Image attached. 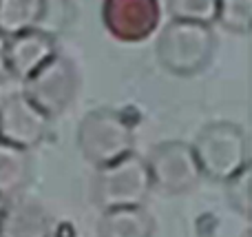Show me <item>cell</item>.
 <instances>
[{"label": "cell", "instance_id": "20", "mask_svg": "<svg viewBox=\"0 0 252 237\" xmlns=\"http://www.w3.org/2000/svg\"><path fill=\"white\" fill-rule=\"evenodd\" d=\"M2 206H4V200L0 198V213H2Z\"/></svg>", "mask_w": 252, "mask_h": 237}, {"label": "cell", "instance_id": "9", "mask_svg": "<svg viewBox=\"0 0 252 237\" xmlns=\"http://www.w3.org/2000/svg\"><path fill=\"white\" fill-rule=\"evenodd\" d=\"M0 237H53V217L40 200L18 193L4 200Z\"/></svg>", "mask_w": 252, "mask_h": 237}, {"label": "cell", "instance_id": "18", "mask_svg": "<svg viewBox=\"0 0 252 237\" xmlns=\"http://www.w3.org/2000/svg\"><path fill=\"white\" fill-rule=\"evenodd\" d=\"M9 78V65H7V35L0 34V87H2Z\"/></svg>", "mask_w": 252, "mask_h": 237}, {"label": "cell", "instance_id": "8", "mask_svg": "<svg viewBox=\"0 0 252 237\" xmlns=\"http://www.w3.org/2000/svg\"><path fill=\"white\" fill-rule=\"evenodd\" d=\"M53 120L22 91L0 98V140L20 149H35L51 135Z\"/></svg>", "mask_w": 252, "mask_h": 237}, {"label": "cell", "instance_id": "11", "mask_svg": "<svg viewBox=\"0 0 252 237\" xmlns=\"http://www.w3.org/2000/svg\"><path fill=\"white\" fill-rule=\"evenodd\" d=\"M97 237H155V217L146 206H120L102 211Z\"/></svg>", "mask_w": 252, "mask_h": 237}, {"label": "cell", "instance_id": "2", "mask_svg": "<svg viewBox=\"0 0 252 237\" xmlns=\"http://www.w3.org/2000/svg\"><path fill=\"white\" fill-rule=\"evenodd\" d=\"M190 146L195 151L201 175L217 184H223L250 164L248 133L241 124L228 120L204 124Z\"/></svg>", "mask_w": 252, "mask_h": 237}, {"label": "cell", "instance_id": "12", "mask_svg": "<svg viewBox=\"0 0 252 237\" xmlns=\"http://www.w3.org/2000/svg\"><path fill=\"white\" fill-rule=\"evenodd\" d=\"M33 180V158L31 151L0 140V198L9 200L25 193Z\"/></svg>", "mask_w": 252, "mask_h": 237}, {"label": "cell", "instance_id": "4", "mask_svg": "<svg viewBox=\"0 0 252 237\" xmlns=\"http://www.w3.org/2000/svg\"><path fill=\"white\" fill-rule=\"evenodd\" d=\"M153 193L146 158L130 151L111 164L97 167L91 177V202L100 211L120 206H144Z\"/></svg>", "mask_w": 252, "mask_h": 237}, {"label": "cell", "instance_id": "10", "mask_svg": "<svg viewBox=\"0 0 252 237\" xmlns=\"http://www.w3.org/2000/svg\"><path fill=\"white\" fill-rule=\"evenodd\" d=\"M58 53L56 35L42 29H29L7 38V65L11 80H27L33 71H38L49 58Z\"/></svg>", "mask_w": 252, "mask_h": 237}, {"label": "cell", "instance_id": "1", "mask_svg": "<svg viewBox=\"0 0 252 237\" xmlns=\"http://www.w3.org/2000/svg\"><path fill=\"white\" fill-rule=\"evenodd\" d=\"M217 51L213 25L170 18L157 34L155 58L175 78H195L210 67Z\"/></svg>", "mask_w": 252, "mask_h": 237}, {"label": "cell", "instance_id": "16", "mask_svg": "<svg viewBox=\"0 0 252 237\" xmlns=\"http://www.w3.org/2000/svg\"><path fill=\"white\" fill-rule=\"evenodd\" d=\"M166 9L173 20L213 25L217 16V0H166Z\"/></svg>", "mask_w": 252, "mask_h": 237}, {"label": "cell", "instance_id": "6", "mask_svg": "<svg viewBox=\"0 0 252 237\" xmlns=\"http://www.w3.org/2000/svg\"><path fill=\"white\" fill-rule=\"evenodd\" d=\"M153 189L166 195H184L195 191L204 175L195 151L184 140H164L151 149L146 158Z\"/></svg>", "mask_w": 252, "mask_h": 237}, {"label": "cell", "instance_id": "14", "mask_svg": "<svg viewBox=\"0 0 252 237\" xmlns=\"http://www.w3.org/2000/svg\"><path fill=\"white\" fill-rule=\"evenodd\" d=\"M215 22L228 34L246 35L252 29V0H217Z\"/></svg>", "mask_w": 252, "mask_h": 237}, {"label": "cell", "instance_id": "7", "mask_svg": "<svg viewBox=\"0 0 252 237\" xmlns=\"http://www.w3.org/2000/svg\"><path fill=\"white\" fill-rule=\"evenodd\" d=\"M100 20L106 34L122 44H142L159 29V0H102Z\"/></svg>", "mask_w": 252, "mask_h": 237}, {"label": "cell", "instance_id": "15", "mask_svg": "<svg viewBox=\"0 0 252 237\" xmlns=\"http://www.w3.org/2000/svg\"><path fill=\"white\" fill-rule=\"evenodd\" d=\"M226 186V200L230 204V208L241 215L246 222L252 220V169L250 164L246 169H241L239 173L223 182Z\"/></svg>", "mask_w": 252, "mask_h": 237}, {"label": "cell", "instance_id": "17", "mask_svg": "<svg viewBox=\"0 0 252 237\" xmlns=\"http://www.w3.org/2000/svg\"><path fill=\"white\" fill-rule=\"evenodd\" d=\"M75 18V9L71 0H44V13L38 29L58 35L60 31L69 29Z\"/></svg>", "mask_w": 252, "mask_h": 237}, {"label": "cell", "instance_id": "5", "mask_svg": "<svg viewBox=\"0 0 252 237\" xmlns=\"http://www.w3.org/2000/svg\"><path fill=\"white\" fill-rule=\"evenodd\" d=\"M80 69L69 56L58 51L38 71L22 80V93L33 100L51 120L71 109L80 91Z\"/></svg>", "mask_w": 252, "mask_h": 237}, {"label": "cell", "instance_id": "19", "mask_svg": "<svg viewBox=\"0 0 252 237\" xmlns=\"http://www.w3.org/2000/svg\"><path fill=\"white\" fill-rule=\"evenodd\" d=\"M239 237H252V233H250V229H246V231H244V233H241Z\"/></svg>", "mask_w": 252, "mask_h": 237}, {"label": "cell", "instance_id": "13", "mask_svg": "<svg viewBox=\"0 0 252 237\" xmlns=\"http://www.w3.org/2000/svg\"><path fill=\"white\" fill-rule=\"evenodd\" d=\"M44 13V0H0V34L16 35L38 29Z\"/></svg>", "mask_w": 252, "mask_h": 237}, {"label": "cell", "instance_id": "3", "mask_svg": "<svg viewBox=\"0 0 252 237\" xmlns=\"http://www.w3.org/2000/svg\"><path fill=\"white\" fill-rule=\"evenodd\" d=\"M75 144L89 164L104 167L135 151V124L124 111L100 106L80 120Z\"/></svg>", "mask_w": 252, "mask_h": 237}]
</instances>
